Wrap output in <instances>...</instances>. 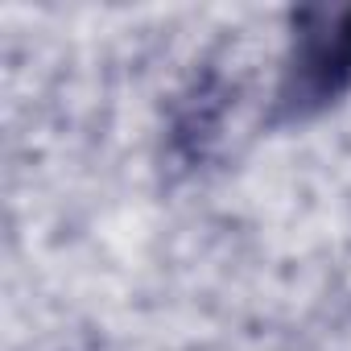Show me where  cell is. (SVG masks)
Instances as JSON below:
<instances>
[{"label": "cell", "instance_id": "1", "mask_svg": "<svg viewBox=\"0 0 351 351\" xmlns=\"http://www.w3.org/2000/svg\"><path fill=\"white\" fill-rule=\"evenodd\" d=\"M351 91V5L289 13V54L273 95V124H302Z\"/></svg>", "mask_w": 351, "mask_h": 351}, {"label": "cell", "instance_id": "2", "mask_svg": "<svg viewBox=\"0 0 351 351\" xmlns=\"http://www.w3.org/2000/svg\"><path fill=\"white\" fill-rule=\"evenodd\" d=\"M219 108H223V99H219V91H211V79L199 83V87L182 99L178 120H173V149H178L186 161L203 157L207 141H211L215 128H219Z\"/></svg>", "mask_w": 351, "mask_h": 351}]
</instances>
